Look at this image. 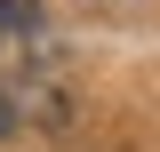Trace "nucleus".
Instances as JSON below:
<instances>
[{
  "mask_svg": "<svg viewBox=\"0 0 160 152\" xmlns=\"http://www.w3.org/2000/svg\"><path fill=\"white\" fill-rule=\"evenodd\" d=\"M8 128H16V104H8V88H0V136H8Z\"/></svg>",
  "mask_w": 160,
  "mask_h": 152,
  "instance_id": "nucleus-2",
  "label": "nucleus"
},
{
  "mask_svg": "<svg viewBox=\"0 0 160 152\" xmlns=\"http://www.w3.org/2000/svg\"><path fill=\"white\" fill-rule=\"evenodd\" d=\"M24 24H40V0H0V32H24Z\"/></svg>",
  "mask_w": 160,
  "mask_h": 152,
  "instance_id": "nucleus-1",
  "label": "nucleus"
}]
</instances>
